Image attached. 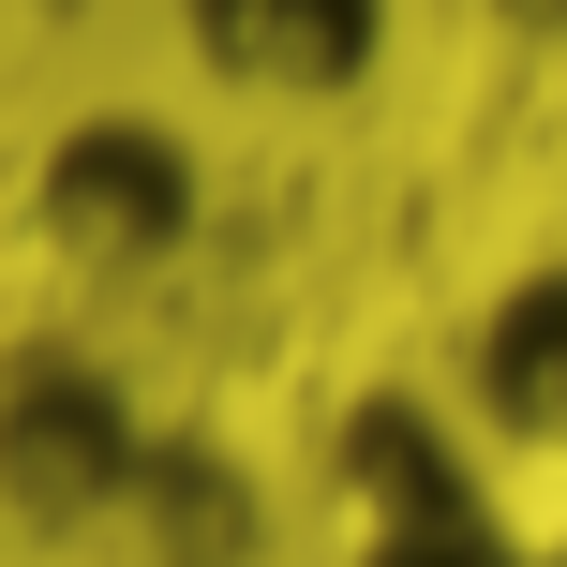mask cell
<instances>
[{
  "instance_id": "cell-3",
  "label": "cell",
  "mask_w": 567,
  "mask_h": 567,
  "mask_svg": "<svg viewBox=\"0 0 567 567\" xmlns=\"http://www.w3.org/2000/svg\"><path fill=\"white\" fill-rule=\"evenodd\" d=\"M463 389H478V419L508 433V449H567V269L508 284V299L478 313V359H463Z\"/></svg>"
},
{
  "instance_id": "cell-2",
  "label": "cell",
  "mask_w": 567,
  "mask_h": 567,
  "mask_svg": "<svg viewBox=\"0 0 567 567\" xmlns=\"http://www.w3.org/2000/svg\"><path fill=\"white\" fill-rule=\"evenodd\" d=\"M195 16V45H209V75H239V90H343L373 60V0H179Z\"/></svg>"
},
{
  "instance_id": "cell-1",
  "label": "cell",
  "mask_w": 567,
  "mask_h": 567,
  "mask_svg": "<svg viewBox=\"0 0 567 567\" xmlns=\"http://www.w3.org/2000/svg\"><path fill=\"white\" fill-rule=\"evenodd\" d=\"M343 567H553L538 538L493 523V493L433 449L403 403H373L343 449Z\"/></svg>"
}]
</instances>
